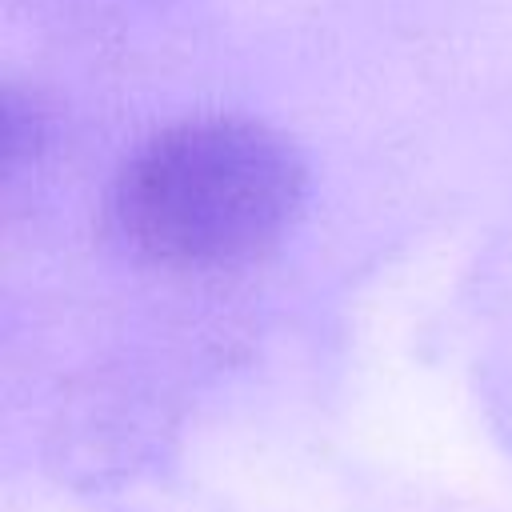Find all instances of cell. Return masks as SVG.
<instances>
[{
	"label": "cell",
	"instance_id": "cell-1",
	"mask_svg": "<svg viewBox=\"0 0 512 512\" xmlns=\"http://www.w3.org/2000/svg\"><path fill=\"white\" fill-rule=\"evenodd\" d=\"M308 168L256 120L204 116L144 140L108 200L116 236L164 268H232L268 252L296 220Z\"/></svg>",
	"mask_w": 512,
	"mask_h": 512
}]
</instances>
